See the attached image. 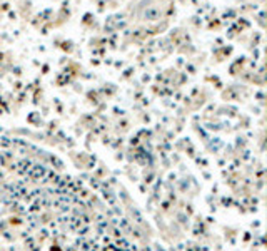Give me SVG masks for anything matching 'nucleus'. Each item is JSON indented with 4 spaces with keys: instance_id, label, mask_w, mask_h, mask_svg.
<instances>
[{
    "instance_id": "nucleus-1",
    "label": "nucleus",
    "mask_w": 267,
    "mask_h": 251,
    "mask_svg": "<svg viewBox=\"0 0 267 251\" xmlns=\"http://www.w3.org/2000/svg\"><path fill=\"white\" fill-rule=\"evenodd\" d=\"M50 251H62V250H60V246H59V244H53Z\"/></svg>"
}]
</instances>
